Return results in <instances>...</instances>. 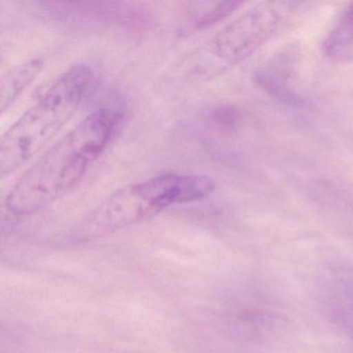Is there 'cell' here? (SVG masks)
Wrapping results in <instances>:
<instances>
[{
	"mask_svg": "<svg viewBox=\"0 0 353 353\" xmlns=\"http://www.w3.org/2000/svg\"><path fill=\"white\" fill-rule=\"evenodd\" d=\"M283 8L278 3H262L248 10L218 32L212 53L224 65L245 61L272 38L282 23Z\"/></svg>",
	"mask_w": 353,
	"mask_h": 353,
	"instance_id": "4",
	"label": "cell"
},
{
	"mask_svg": "<svg viewBox=\"0 0 353 353\" xmlns=\"http://www.w3.org/2000/svg\"><path fill=\"white\" fill-rule=\"evenodd\" d=\"M44 67L41 59H32L16 65L3 75L0 82V108L5 113L16 102L24 90L36 80Z\"/></svg>",
	"mask_w": 353,
	"mask_h": 353,
	"instance_id": "6",
	"label": "cell"
},
{
	"mask_svg": "<svg viewBox=\"0 0 353 353\" xmlns=\"http://www.w3.org/2000/svg\"><path fill=\"white\" fill-rule=\"evenodd\" d=\"M123 114L111 108L90 113L32 165L11 188L8 214H34L75 189L121 129Z\"/></svg>",
	"mask_w": 353,
	"mask_h": 353,
	"instance_id": "1",
	"label": "cell"
},
{
	"mask_svg": "<svg viewBox=\"0 0 353 353\" xmlns=\"http://www.w3.org/2000/svg\"><path fill=\"white\" fill-rule=\"evenodd\" d=\"M323 52L334 63L353 61V3L344 10L326 36Z\"/></svg>",
	"mask_w": 353,
	"mask_h": 353,
	"instance_id": "7",
	"label": "cell"
},
{
	"mask_svg": "<svg viewBox=\"0 0 353 353\" xmlns=\"http://www.w3.org/2000/svg\"><path fill=\"white\" fill-rule=\"evenodd\" d=\"M299 67V49L291 45L278 51L259 70L256 79L258 83L281 99H291L293 96L291 83L296 76Z\"/></svg>",
	"mask_w": 353,
	"mask_h": 353,
	"instance_id": "5",
	"label": "cell"
},
{
	"mask_svg": "<svg viewBox=\"0 0 353 353\" xmlns=\"http://www.w3.org/2000/svg\"><path fill=\"white\" fill-rule=\"evenodd\" d=\"M98 74L85 63L73 65L3 134L0 174L5 179L32 160L73 119L96 92Z\"/></svg>",
	"mask_w": 353,
	"mask_h": 353,
	"instance_id": "2",
	"label": "cell"
},
{
	"mask_svg": "<svg viewBox=\"0 0 353 353\" xmlns=\"http://www.w3.org/2000/svg\"><path fill=\"white\" fill-rule=\"evenodd\" d=\"M210 177L162 174L131 183L111 194L81 221L73 237L90 241L148 220L172 205L199 201L214 193Z\"/></svg>",
	"mask_w": 353,
	"mask_h": 353,
	"instance_id": "3",
	"label": "cell"
}]
</instances>
